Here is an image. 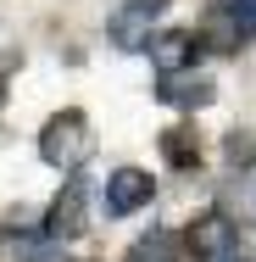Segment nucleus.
Segmentation results:
<instances>
[{"mask_svg":"<svg viewBox=\"0 0 256 262\" xmlns=\"http://www.w3.org/2000/svg\"><path fill=\"white\" fill-rule=\"evenodd\" d=\"M151 195H156V179L145 173V167H117V173L106 179V190H101L106 217H128V212L151 207Z\"/></svg>","mask_w":256,"mask_h":262,"instance_id":"nucleus-3","label":"nucleus"},{"mask_svg":"<svg viewBox=\"0 0 256 262\" xmlns=\"http://www.w3.org/2000/svg\"><path fill=\"white\" fill-rule=\"evenodd\" d=\"M184 246H190L201 262H228V257H240V229H234L228 212H201V217L190 223Z\"/></svg>","mask_w":256,"mask_h":262,"instance_id":"nucleus-2","label":"nucleus"},{"mask_svg":"<svg viewBox=\"0 0 256 262\" xmlns=\"http://www.w3.org/2000/svg\"><path fill=\"white\" fill-rule=\"evenodd\" d=\"M178 234H167V229H151V234H139L134 246H128V262H178Z\"/></svg>","mask_w":256,"mask_h":262,"instance_id":"nucleus-8","label":"nucleus"},{"mask_svg":"<svg viewBox=\"0 0 256 262\" xmlns=\"http://www.w3.org/2000/svg\"><path fill=\"white\" fill-rule=\"evenodd\" d=\"M156 101L178 106V112H201V106L212 101V78H178V73H167V78L156 84Z\"/></svg>","mask_w":256,"mask_h":262,"instance_id":"nucleus-7","label":"nucleus"},{"mask_svg":"<svg viewBox=\"0 0 256 262\" xmlns=\"http://www.w3.org/2000/svg\"><path fill=\"white\" fill-rule=\"evenodd\" d=\"M228 23H234V34H240V39L256 34V0H234V6H228Z\"/></svg>","mask_w":256,"mask_h":262,"instance_id":"nucleus-10","label":"nucleus"},{"mask_svg":"<svg viewBox=\"0 0 256 262\" xmlns=\"http://www.w3.org/2000/svg\"><path fill=\"white\" fill-rule=\"evenodd\" d=\"M84 229H89V190L84 184H67L51 201V212H45V234L51 240H78Z\"/></svg>","mask_w":256,"mask_h":262,"instance_id":"nucleus-5","label":"nucleus"},{"mask_svg":"<svg viewBox=\"0 0 256 262\" xmlns=\"http://www.w3.org/2000/svg\"><path fill=\"white\" fill-rule=\"evenodd\" d=\"M28 262H67V251H56V246H39V251H34Z\"/></svg>","mask_w":256,"mask_h":262,"instance_id":"nucleus-12","label":"nucleus"},{"mask_svg":"<svg viewBox=\"0 0 256 262\" xmlns=\"http://www.w3.org/2000/svg\"><path fill=\"white\" fill-rule=\"evenodd\" d=\"M228 262H245V257H228Z\"/></svg>","mask_w":256,"mask_h":262,"instance_id":"nucleus-13","label":"nucleus"},{"mask_svg":"<svg viewBox=\"0 0 256 262\" xmlns=\"http://www.w3.org/2000/svg\"><path fill=\"white\" fill-rule=\"evenodd\" d=\"M167 0H128V6H117V17L106 23V34H111V45L117 51H151V17L161 11Z\"/></svg>","mask_w":256,"mask_h":262,"instance_id":"nucleus-4","label":"nucleus"},{"mask_svg":"<svg viewBox=\"0 0 256 262\" xmlns=\"http://www.w3.org/2000/svg\"><path fill=\"white\" fill-rule=\"evenodd\" d=\"M39 157L61 167V173H78L84 162L95 157V123L78 112V106H67V112H56L51 123L39 128Z\"/></svg>","mask_w":256,"mask_h":262,"instance_id":"nucleus-1","label":"nucleus"},{"mask_svg":"<svg viewBox=\"0 0 256 262\" xmlns=\"http://www.w3.org/2000/svg\"><path fill=\"white\" fill-rule=\"evenodd\" d=\"M195 51H201V39H195L190 28H173V34H156V39H151V61L161 67V78L178 73V67H190Z\"/></svg>","mask_w":256,"mask_h":262,"instance_id":"nucleus-6","label":"nucleus"},{"mask_svg":"<svg viewBox=\"0 0 256 262\" xmlns=\"http://www.w3.org/2000/svg\"><path fill=\"white\" fill-rule=\"evenodd\" d=\"M234 195H240V207L256 217V173H251V179H240V190H234Z\"/></svg>","mask_w":256,"mask_h":262,"instance_id":"nucleus-11","label":"nucleus"},{"mask_svg":"<svg viewBox=\"0 0 256 262\" xmlns=\"http://www.w3.org/2000/svg\"><path fill=\"white\" fill-rule=\"evenodd\" d=\"M161 151H167L173 167H195V162H201V145H195L190 128H167V134H161Z\"/></svg>","mask_w":256,"mask_h":262,"instance_id":"nucleus-9","label":"nucleus"}]
</instances>
